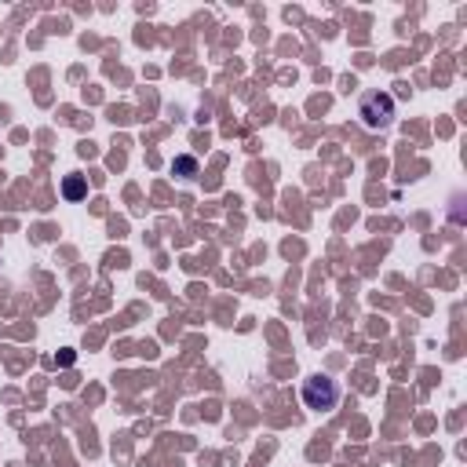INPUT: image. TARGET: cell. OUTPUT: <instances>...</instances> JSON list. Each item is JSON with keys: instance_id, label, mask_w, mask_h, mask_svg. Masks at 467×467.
I'll use <instances>...</instances> for the list:
<instances>
[{"instance_id": "6da1fadb", "label": "cell", "mask_w": 467, "mask_h": 467, "mask_svg": "<svg viewBox=\"0 0 467 467\" xmlns=\"http://www.w3.org/2000/svg\"><path fill=\"white\" fill-rule=\"evenodd\" d=\"M336 401H340L336 380H329V376H310V380H303V406L307 409L329 412V409H336Z\"/></svg>"}, {"instance_id": "7a4b0ae2", "label": "cell", "mask_w": 467, "mask_h": 467, "mask_svg": "<svg viewBox=\"0 0 467 467\" xmlns=\"http://www.w3.org/2000/svg\"><path fill=\"white\" fill-rule=\"evenodd\" d=\"M358 117L365 121V128H387L394 117V99L387 92H369L358 106Z\"/></svg>"}, {"instance_id": "3957f363", "label": "cell", "mask_w": 467, "mask_h": 467, "mask_svg": "<svg viewBox=\"0 0 467 467\" xmlns=\"http://www.w3.org/2000/svg\"><path fill=\"white\" fill-rule=\"evenodd\" d=\"M66 198H70V201H81V198H84V179H81V175H70V179H66Z\"/></svg>"}, {"instance_id": "277c9868", "label": "cell", "mask_w": 467, "mask_h": 467, "mask_svg": "<svg viewBox=\"0 0 467 467\" xmlns=\"http://www.w3.org/2000/svg\"><path fill=\"white\" fill-rule=\"evenodd\" d=\"M175 172H183V175L190 179L193 172H198V161H193V158H179V161H175Z\"/></svg>"}]
</instances>
